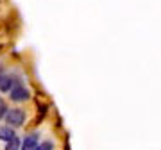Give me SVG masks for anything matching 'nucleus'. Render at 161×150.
Masks as SVG:
<instances>
[{
	"label": "nucleus",
	"mask_w": 161,
	"mask_h": 150,
	"mask_svg": "<svg viewBox=\"0 0 161 150\" xmlns=\"http://www.w3.org/2000/svg\"><path fill=\"white\" fill-rule=\"evenodd\" d=\"M4 118H6L9 127H20V125H23V121H25V113L22 109H7Z\"/></svg>",
	"instance_id": "f257e3e1"
},
{
	"label": "nucleus",
	"mask_w": 161,
	"mask_h": 150,
	"mask_svg": "<svg viewBox=\"0 0 161 150\" xmlns=\"http://www.w3.org/2000/svg\"><path fill=\"white\" fill-rule=\"evenodd\" d=\"M40 145V141H38V134H29V136H25L22 141V147L20 148L22 150H36V147Z\"/></svg>",
	"instance_id": "7ed1b4c3"
},
{
	"label": "nucleus",
	"mask_w": 161,
	"mask_h": 150,
	"mask_svg": "<svg viewBox=\"0 0 161 150\" xmlns=\"http://www.w3.org/2000/svg\"><path fill=\"white\" fill-rule=\"evenodd\" d=\"M36 150H54V145L50 141H43V143H40L36 147Z\"/></svg>",
	"instance_id": "0eeeda50"
},
{
	"label": "nucleus",
	"mask_w": 161,
	"mask_h": 150,
	"mask_svg": "<svg viewBox=\"0 0 161 150\" xmlns=\"http://www.w3.org/2000/svg\"><path fill=\"white\" fill-rule=\"evenodd\" d=\"M9 95H11V100H14V102H25V100L31 97L29 89L25 86H20V84H18V86H13Z\"/></svg>",
	"instance_id": "f03ea898"
},
{
	"label": "nucleus",
	"mask_w": 161,
	"mask_h": 150,
	"mask_svg": "<svg viewBox=\"0 0 161 150\" xmlns=\"http://www.w3.org/2000/svg\"><path fill=\"white\" fill-rule=\"evenodd\" d=\"M20 147H22V143H20V139L16 136L9 139V141H6V150H20Z\"/></svg>",
	"instance_id": "423d86ee"
},
{
	"label": "nucleus",
	"mask_w": 161,
	"mask_h": 150,
	"mask_svg": "<svg viewBox=\"0 0 161 150\" xmlns=\"http://www.w3.org/2000/svg\"><path fill=\"white\" fill-rule=\"evenodd\" d=\"M14 77L13 75H7V73H2L0 75V91H11V88L14 86Z\"/></svg>",
	"instance_id": "20e7f679"
},
{
	"label": "nucleus",
	"mask_w": 161,
	"mask_h": 150,
	"mask_svg": "<svg viewBox=\"0 0 161 150\" xmlns=\"http://www.w3.org/2000/svg\"><path fill=\"white\" fill-rule=\"evenodd\" d=\"M6 113H7V105H6V102L0 98V118H4V116H6Z\"/></svg>",
	"instance_id": "6e6552de"
},
{
	"label": "nucleus",
	"mask_w": 161,
	"mask_h": 150,
	"mask_svg": "<svg viewBox=\"0 0 161 150\" xmlns=\"http://www.w3.org/2000/svg\"><path fill=\"white\" fill-rule=\"evenodd\" d=\"M14 136H16V134H14L13 127H9V125L0 127V139H2V141H9V139H13Z\"/></svg>",
	"instance_id": "39448f33"
}]
</instances>
